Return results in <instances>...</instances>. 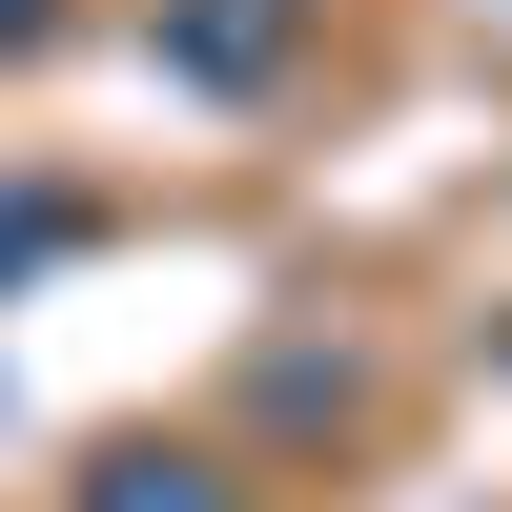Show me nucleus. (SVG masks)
Instances as JSON below:
<instances>
[{
    "mask_svg": "<svg viewBox=\"0 0 512 512\" xmlns=\"http://www.w3.org/2000/svg\"><path fill=\"white\" fill-rule=\"evenodd\" d=\"M164 82H205V103H246V82H267L287 62V41H308V0H164Z\"/></svg>",
    "mask_w": 512,
    "mask_h": 512,
    "instance_id": "f257e3e1",
    "label": "nucleus"
},
{
    "mask_svg": "<svg viewBox=\"0 0 512 512\" xmlns=\"http://www.w3.org/2000/svg\"><path fill=\"white\" fill-rule=\"evenodd\" d=\"M82 512H226V472H205V451H103Z\"/></svg>",
    "mask_w": 512,
    "mask_h": 512,
    "instance_id": "f03ea898",
    "label": "nucleus"
}]
</instances>
